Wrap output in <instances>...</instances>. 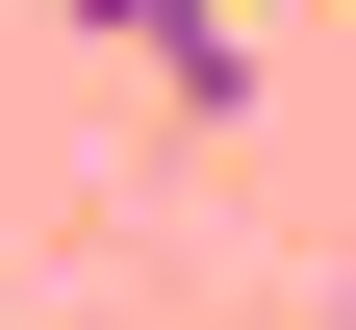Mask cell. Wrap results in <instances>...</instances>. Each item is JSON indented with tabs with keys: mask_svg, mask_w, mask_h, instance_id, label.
Segmentation results:
<instances>
[{
	"mask_svg": "<svg viewBox=\"0 0 356 330\" xmlns=\"http://www.w3.org/2000/svg\"><path fill=\"white\" fill-rule=\"evenodd\" d=\"M102 51H153V102H254V51H229V0H76Z\"/></svg>",
	"mask_w": 356,
	"mask_h": 330,
	"instance_id": "6da1fadb",
	"label": "cell"
}]
</instances>
